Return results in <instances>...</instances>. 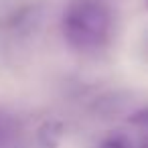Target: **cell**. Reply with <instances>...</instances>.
<instances>
[{"mask_svg": "<svg viewBox=\"0 0 148 148\" xmlns=\"http://www.w3.org/2000/svg\"><path fill=\"white\" fill-rule=\"evenodd\" d=\"M97 148H134V144H132V140H130L128 136H124V134L116 132V134L106 136V138L99 142V146H97Z\"/></svg>", "mask_w": 148, "mask_h": 148, "instance_id": "obj_4", "label": "cell"}, {"mask_svg": "<svg viewBox=\"0 0 148 148\" xmlns=\"http://www.w3.org/2000/svg\"><path fill=\"white\" fill-rule=\"evenodd\" d=\"M21 136H23V126H21V122H18L12 114L0 110V148L18 146Z\"/></svg>", "mask_w": 148, "mask_h": 148, "instance_id": "obj_2", "label": "cell"}, {"mask_svg": "<svg viewBox=\"0 0 148 148\" xmlns=\"http://www.w3.org/2000/svg\"><path fill=\"white\" fill-rule=\"evenodd\" d=\"M116 14L108 0H69L63 12L65 43L77 53H97L112 41Z\"/></svg>", "mask_w": 148, "mask_h": 148, "instance_id": "obj_1", "label": "cell"}, {"mask_svg": "<svg viewBox=\"0 0 148 148\" xmlns=\"http://www.w3.org/2000/svg\"><path fill=\"white\" fill-rule=\"evenodd\" d=\"M128 124H132V126H136L140 130H148V106L132 112L128 116Z\"/></svg>", "mask_w": 148, "mask_h": 148, "instance_id": "obj_5", "label": "cell"}, {"mask_svg": "<svg viewBox=\"0 0 148 148\" xmlns=\"http://www.w3.org/2000/svg\"><path fill=\"white\" fill-rule=\"evenodd\" d=\"M63 138V124L61 122H45L37 132V142L41 148H59Z\"/></svg>", "mask_w": 148, "mask_h": 148, "instance_id": "obj_3", "label": "cell"}, {"mask_svg": "<svg viewBox=\"0 0 148 148\" xmlns=\"http://www.w3.org/2000/svg\"><path fill=\"white\" fill-rule=\"evenodd\" d=\"M140 148H148V138H146V140H144V142L140 144Z\"/></svg>", "mask_w": 148, "mask_h": 148, "instance_id": "obj_6", "label": "cell"}]
</instances>
